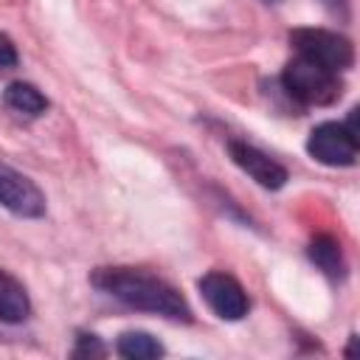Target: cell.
Masks as SVG:
<instances>
[{"mask_svg":"<svg viewBox=\"0 0 360 360\" xmlns=\"http://www.w3.org/2000/svg\"><path fill=\"white\" fill-rule=\"evenodd\" d=\"M3 101H6L8 110H14L20 115H28V118L42 115L45 107H48V98L34 84H28V82H11L3 90Z\"/></svg>","mask_w":360,"mask_h":360,"instance_id":"cell-9","label":"cell"},{"mask_svg":"<svg viewBox=\"0 0 360 360\" xmlns=\"http://www.w3.org/2000/svg\"><path fill=\"white\" fill-rule=\"evenodd\" d=\"M329 11H335V14H343L346 17V0H321Z\"/></svg>","mask_w":360,"mask_h":360,"instance_id":"cell-14","label":"cell"},{"mask_svg":"<svg viewBox=\"0 0 360 360\" xmlns=\"http://www.w3.org/2000/svg\"><path fill=\"white\" fill-rule=\"evenodd\" d=\"M200 292H202L205 304L217 312V318H222V321H239L250 309V301H248L242 284L222 270L205 273L200 278Z\"/></svg>","mask_w":360,"mask_h":360,"instance_id":"cell-5","label":"cell"},{"mask_svg":"<svg viewBox=\"0 0 360 360\" xmlns=\"http://www.w3.org/2000/svg\"><path fill=\"white\" fill-rule=\"evenodd\" d=\"M115 352L127 360H152L163 354V346L146 332H124L115 343Z\"/></svg>","mask_w":360,"mask_h":360,"instance_id":"cell-11","label":"cell"},{"mask_svg":"<svg viewBox=\"0 0 360 360\" xmlns=\"http://www.w3.org/2000/svg\"><path fill=\"white\" fill-rule=\"evenodd\" d=\"M28 312H31V301H28L25 287L14 276L0 270V321L20 323L28 318Z\"/></svg>","mask_w":360,"mask_h":360,"instance_id":"cell-8","label":"cell"},{"mask_svg":"<svg viewBox=\"0 0 360 360\" xmlns=\"http://www.w3.org/2000/svg\"><path fill=\"white\" fill-rule=\"evenodd\" d=\"M14 65H17V48L6 34H0V70H11Z\"/></svg>","mask_w":360,"mask_h":360,"instance_id":"cell-13","label":"cell"},{"mask_svg":"<svg viewBox=\"0 0 360 360\" xmlns=\"http://www.w3.org/2000/svg\"><path fill=\"white\" fill-rule=\"evenodd\" d=\"M307 152L323 166H352L357 160V135L343 124L326 121L309 132Z\"/></svg>","mask_w":360,"mask_h":360,"instance_id":"cell-4","label":"cell"},{"mask_svg":"<svg viewBox=\"0 0 360 360\" xmlns=\"http://www.w3.org/2000/svg\"><path fill=\"white\" fill-rule=\"evenodd\" d=\"M228 149H231L233 163H236L242 172H248L262 188H281V186L287 183V169H284L278 160H273L270 155H264L262 149H256L253 143L231 141Z\"/></svg>","mask_w":360,"mask_h":360,"instance_id":"cell-7","label":"cell"},{"mask_svg":"<svg viewBox=\"0 0 360 360\" xmlns=\"http://www.w3.org/2000/svg\"><path fill=\"white\" fill-rule=\"evenodd\" d=\"M104 346L96 335H79L76 338V349H73V357H104Z\"/></svg>","mask_w":360,"mask_h":360,"instance_id":"cell-12","label":"cell"},{"mask_svg":"<svg viewBox=\"0 0 360 360\" xmlns=\"http://www.w3.org/2000/svg\"><path fill=\"white\" fill-rule=\"evenodd\" d=\"M281 82H284V90L292 98H298L301 104L326 107V104L340 98V79H338V73L321 68L318 62H312L307 56H295L292 62H287Z\"/></svg>","mask_w":360,"mask_h":360,"instance_id":"cell-2","label":"cell"},{"mask_svg":"<svg viewBox=\"0 0 360 360\" xmlns=\"http://www.w3.org/2000/svg\"><path fill=\"white\" fill-rule=\"evenodd\" d=\"M309 259L332 278H340L346 273V262H343V253H340V245L332 239V236H315L309 242Z\"/></svg>","mask_w":360,"mask_h":360,"instance_id":"cell-10","label":"cell"},{"mask_svg":"<svg viewBox=\"0 0 360 360\" xmlns=\"http://www.w3.org/2000/svg\"><path fill=\"white\" fill-rule=\"evenodd\" d=\"M0 205L20 217H42L45 197L42 191L17 169L0 163Z\"/></svg>","mask_w":360,"mask_h":360,"instance_id":"cell-6","label":"cell"},{"mask_svg":"<svg viewBox=\"0 0 360 360\" xmlns=\"http://www.w3.org/2000/svg\"><path fill=\"white\" fill-rule=\"evenodd\" d=\"M290 45L298 51V56H307L332 73L346 70L354 62L352 42L326 28H295L290 31Z\"/></svg>","mask_w":360,"mask_h":360,"instance_id":"cell-3","label":"cell"},{"mask_svg":"<svg viewBox=\"0 0 360 360\" xmlns=\"http://www.w3.org/2000/svg\"><path fill=\"white\" fill-rule=\"evenodd\" d=\"M93 284L132 309L155 312V315L174 318V321L191 318L186 298L169 281H163L152 273L132 270V267H101L93 273Z\"/></svg>","mask_w":360,"mask_h":360,"instance_id":"cell-1","label":"cell"}]
</instances>
